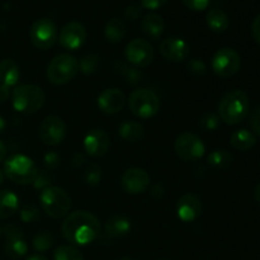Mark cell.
I'll use <instances>...</instances> for the list:
<instances>
[{"instance_id":"1","label":"cell","mask_w":260,"mask_h":260,"mask_svg":"<svg viewBox=\"0 0 260 260\" xmlns=\"http://www.w3.org/2000/svg\"><path fill=\"white\" fill-rule=\"evenodd\" d=\"M66 241L71 245L84 246L91 244L101 233V222L91 212L75 211L70 213L61 226Z\"/></svg>"},{"instance_id":"2","label":"cell","mask_w":260,"mask_h":260,"mask_svg":"<svg viewBox=\"0 0 260 260\" xmlns=\"http://www.w3.org/2000/svg\"><path fill=\"white\" fill-rule=\"evenodd\" d=\"M249 112V98L243 90L229 91L218 104V116L226 124H238Z\"/></svg>"},{"instance_id":"3","label":"cell","mask_w":260,"mask_h":260,"mask_svg":"<svg viewBox=\"0 0 260 260\" xmlns=\"http://www.w3.org/2000/svg\"><path fill=\"white\" fill-rule=\"evenodd\" d=\"M46 102L45 91L42 88L33 84L19 85L13 90V108L23 114H33L40 111Z\"/></svg>"},{"instance_id":"4","label":"cell","mask_w":260,"mask_h":260,"mask_svg":"<svg viewBox=\"0 0 260 260\" xmlns=\"http://www.w3.org/2000/svg\"><path fill=\"white\" fill-rule=\"evenodd\" d=\"M79 73V60L70 53H58L48 62L46 76L53 85H63Z\"/></svg>"},{"instance_id":"5","label":"cell","mask_w":260,"mask_h":260,"mask_svg":"<svg viewBox=\"0 0 260 260\" xmlns=\"http://www.w3.org/2000/svg\"><path fill=\"white\" fill-rule=\"evenodd\" d=\"M37 167L35 161L27 155L14 154L4 162V173L12 182L17 184H32L37 175Z\"/></svg>"},{"instance_id":"6","label":"cell","mask_w":260,"mask_h":260,"mask_svg":"<svg viewBox=\"0 0 260 260\" xmlns=\"http://www.w3.org/2000/svg\"><path fill=\"white\" fill-rule=\"evenodd\" d=\"M40 205L43 212L52 218H62L71 208V198L62 188L47 187L41 192Z\"/></svg>"},{"instance_id":"7","label":"cell","mask_w":260,"mask_h":260,"mask_svg":"<svg viewBox=\"0 0 260 260\" xmlns=\"http://www.w3.org/2000/svg\"><path fill=\"white\" fill-rule=\"evenodd\" d=\"M128 108L139 118H151L160 111V98L150 89H136L128 96Z\"/></svg>"},{"instance_id":"8","label":"cell","mask_w":260,"mask_h":260,"mask_svg":"<svg viewBox=\"0 0 260 260\" xmlns=\"http://www.w3.org/2000/svg\"><path fill=\"white\" fill-rule=\"evenodd\" d=\"M32 45L38 50H50L57 41V28L50 18H40L32 24L29 30Z\"/></svg>"},{"instance_id":"9","label":"cell","mask_w":260,"mask_h":260,"mask_svg":"<svg viewBox=\"0 0 260 260\" xmlns=\"http://www.w3.org/2000/svg\"><path fill=\"white\" fill-rule=\"evenodd\" d=\"M175 152L183 161H196L205 155L206 146L200 136L184 132L177 137L174 144Z\"/></svg>"},{"instance_id":"10","label":"cell","mask_w":260,"mask_h":260,"mask_svg":"<svg viewBox=\"0 0 260 260\" xmlns=\"http://www.w3.org/2000/svg\"><path fill=\"white\" fill-rule=\"evenodd\" d=\"M241 65L240 55L230 47H223L216 51L212 57L213 73L221 78H230L239 71Z\"/></svg>"},{"instance_id":"11","label":"cell","mask_w":260,"mask_h":260,"mask_svg":"<svg viewBox=\"0 0 260 260\" xmlns=\"http://www.w3.org/2000/svg\"><path fill=\"white\" fill-rule=\"evenodd\" d=\"M66 127L65 121L61 117L48 116L41 122L40 129H38V135L40 139L46 146H57L61 142L65 140L66 137Z\"/></svg>"},{"instance_id":"12","label":"cell","mask_w":260,"mask_h":260,"mask_svg":"<svg viewBox=\"0 0 260 260\" xmlns=\"http://www.w3.org/2000/svg\"><path fill=\"white\" fill-rule=\"evenodd\" d=\"M124 56L126 60L135 68H146L154 60L155 51L149 41L144 38H135L126 46Z\"/></svg>"},{"instance_id":"13","label":"cell","mask_w":260,"mask_h":260,"mask_svg":"<svg viewBox=\"0 0 260 260\" xmlns=\"http://www.w3.org/2000/svg\"><path fill=\"white\" fill-rule=\"evenodd\" d=\"M150 175L145 169L129 168L122 175L121 187L129 194H141L150 187Z\"/></svg>"},{"instance_id":"14","label":"cell","mask_w":260,"mask_h":260,"mask_svg":"<svg viewBox=\"0 0 260 260\" xmlns=\"http://www.w3.org/2000/svg\"><path fill=\"white\" fill-rule=\"evenodd\" d=\"M86 29L80 22H69L58 35V42L69 51H76L85 43Z\"/></svg>"},{"instance_id":"15","label":"cell","mask_w":260,"mask_h":260,"mask_svg":"<svg viewBox=\"0 0 260 260\" xmlns=\"http://www.w3.org/2000/svg\"><path fill=\"white\" fill-rule=\"evenodd\" d=\"M190 47L183 38L168 37L160 43V53L170 62H182L189 56Z\"/></svg>"},{"instance_id":"16","label":"cell","mask_w":260,"mask_h":260,"mask_svg":"<svg viewBox=\"0 0 260 260\" xmlns=\"http://www.w3.org/2000/svg\"><path fill=\"white\" fill-rule=\"evenodd\" d=\"M4 235L7 238L5 241V254L10 259L18 260L27 254L28 245L24 240L22 231L14 225H8L4 228Z\"/></svg>"},{"instance_id":"17","label":"cell","mask_w":260,"mask_h":260,"mask_svg":"<svg viewBox=\"0 0 260 260\" xmlns=\"http://www.w3.org/2000/svg\"><path fill=\"white\" fill-rule=\"evenodd\" d=\"M202 213V202L201 198L194 193H185L178 200L177 215L180 221L185 223L193 222Z\"/></svg>"},{"instance_id":"18","label":"cell","mask_w":260,"mask_h":260,"mask_svg":"<svg viewBox=\"0 0 260 260\" xmlns=\"http://www.w3.org/2000/svg\"><path fill=\"white\" fill-rule=\"evenodd\" d=\"M111 141L103 129L94 128L84 137V150L91 157H102L108 152Z\"/></svg>"},{"instance_id":"19","label":"cell","mask_w":260,"mask_h":260,"mask_svg":"<svg viewBox=\"0 0 260 260\" xmlns=\"http://www.w3.org/2000/svg\"><path fill=\"white\" fill-rule=\"evenodd\" d=\"M99 109L106 114H116L123 109L126 104V95L123 91L117 88H108L104 89L98 96Z\"/></svg>"},{"instance_id":"20","label":"cell","mask_w":260,"mask_h":260,"mask_svg":"<svg viewBox=\"0 0 260 260\" xmlns=\"http://www.w3.org/2000/svg\"><path fill=\"white\" fill-rule=\"evenodd\" d=\"M165 29L164 19L156 13H149L141 20V30L152 40H159Z\"/></svg>"},{"instance_id":"21","label":"cell","mask_w":260,"mask_h":260,"mask_svg":"<svg viewBox=\"0 0 260 260\" xmlns=\"http://www.w3.org/2000/svg\"><path fill=\"white\" fill-rule=\"evenodd\" d=\"M20 78V70L18 63L12 58H4L0 61V84L9 88L17 85Z\"/></svg>"},{"instance_id":"22","label":"cell","mask_w":260,"mask_h":260,"mask_svg":"<svg viewBox=\"0 0 260 260\" xmlns=\"http://www.w3.org/2000/svg\"><path fill=\"white\" fill-rule=\"evenodd\" d=\"M19 198L14 192L8 189L0 190V220H7L18 212Z\"/></svg>"},{"instance_id":"23","label":"cell","mask_w":260,"mask_h":260,"mask_svg":"<svg viewBox=\"0 0 260 260\" xmlns=\"http://www.w3.org/2000/svg\"><path fill=\"white\" fill-rule=\"evenodd\" d=\"M131 231V221L121 215L109 217L106 222V233L111 238H121Z\"/></svg>"},{"instance_id":"24","label":"cell","mask_w":260,"mask_h":260,"mask_svg":"<svg viewBox=\"0 0 260 260\" xmlns=\"http://www.w3.org/2000/svg\"><path fill=\"white\" fill-rule=\"evenodd\" d=\"M119 137L126 142H139L145 136L144 124L137 121H124L118 128Z\"/></svg>"},{"instance_id":"25","label":"cell","mask_w":260,"mask_h":260,"mask_svg":"<svg viewBox=\"0 0 260 260\" xmlns=\"http://www.w3.org/2000/svg\"><path fill=\"white\" fill-rule=\"evenodd\" d=\"M206 23L212 32L223 33L225 30H228L229 25H230V19L223 10L215 8L207 13Z\"/></svg>"},{"instance_id":"26","label":"cell","mask_w":260,"mask_h":260,"mask_svg":"<svg viewBox=\"0 0 260 260\" xmlns=\"http://www.w3.org/2000/svg\"><path fill=\"white\" fill-rule=\"evenodd\" d=\"M230 144L238 151L245 152L256 144V139L254 134H251L248 129H238L231 135Z\"/></svg>"},{"instance_id":"27","label":"cell","mask_w":260,"mask_h":260,"mask_svg":"<svg viewBox=\"0 0 260 260\" xmlns=\"http://www.w3.org/2000/svg\"><path fill=\"white\" fill-rule=\"evenodd\" d=\"M126 35V24L118 17H113L107 22L104 27V36L111 43H118Z\"/></svg>"},{"instance_id":"28","label":"cell","mask_w":260,"mask_h":260,"mask_svg":"<svg viewBox=\"0 0 260 260\" xmlns=\"http://www.w3.org/2000/svg\"><path fill=\"white\" fill-rule=\"evenodd\" d=\"M208 164L215 169H228L233 164V155L225 149L213 150L207 157Z\"/></svg>"},{"instance_id":"29","label":"cell","mask_w":260,"mask_h":260,"mask_svg":"<svg viewBox=\"0 0 260 260\" xmlns=\"http://www.w3.org/2000/svg\"><path fill=\"white\" fill-rule=\"evenodd\" d=\"M114 71L124 76L127 83L131 84V85H136L142 80V73L139 69L135 68V66H128L127 63L122 62V61H117L114 63Z\"/></svg>"},{"instance_id":"30","label":"cell","mask_w":260,"mask_h":260,"mask_svg":"<svg viewBox=\"0 0 260 260\" xmlns=\"http://www.w3.org/2000/svg\"><path fill=\"white\" fill-rule=\"evenodd\" d=\"M101 65V57L96 53H86L79 61V70L84 75H93Z\"/></svg>"},{"instance_id":"31","label":"cell","mask_w":260,"mask_h":260,"mask_svg":"<svg viewBox=\"0 0 260 260\" xmlns=\"http://www.w3.org/2000/svg\"><path fill=\"white\" fill-rule=\"evenodd\" d=\"M53 260H84V256L74 245H60L53 251Z\"/></svg>"},{"instance_id":"32","label":"cell","mask_w":260,"mask_h":260,"mask_svg":"<svg viewBox=\"0 0 260 260\" xmlns=\"http://www.w3.org/2000/svg\"><path fill=\"white\" fill-rule=\"evenodd\" d=\"M33 248L38 253H45V251L50 250L53 246L55 243V239H53L52 234L48 233V231H41L37 235L33 238Z\"/></svg>"},{"instance_id":"33","label":"cell","mask_w":260,"mask_h":260,"mask_svg":"<svg viewBox=\"0 0 260 260\" xmlns=\"http://www.w3.org/2000/svg\"><path fill=\"white\" fill-rule=\"evenodd\" d=\"M84 178H85L86 184L89 185H98L102 180V168L101 165L96 164V162H90L88 165L85 170V174H84Z\"/></svg>"},{"instance_id":"34","label":"cell","mask_w":260,"mask_h":260,"mask_svg":"<svg viewBox=\"0 0 260 260\" xmlns=\"http://www.w3.org/2000/svg\"><path fill=\"white\" fill-rule=\"evenodd\" d=\"M19 216L20 220L24 223H35L40 220L41 213L40 210L35 205H30L29 203V205H25L20 208Z\"/></svg>"},{"instance_id":"35","label":"cell","mask_w":260,"mask_h":260,"mask_svg":"<svg viewBox=\"0 0 260 260\" xmlns=\"http://www.w3.org/2000/svg\"><path fill=\"white\" fill-rule=\"evenodd\" d=\"M221 124V118L218 114L212 113V112H208V113L203 114L200 119V126L202 127L206 131H215L220 127Z\"/></svg>"},{"instance_id":"36","label":"cell","mask_w":260,"mask_h":260,"mask_svg":"<svg viewBox=\"0 0 260 260\" xmlns=\"http://www.w3.org/2000/svg\"><path fill=\"white\" fill-rule=\"evenodd\" d=\"M187 69L196 76H203L207 71V66L201 58H190L187 62Z\"/></svg>"},{"instance_id":"37","label":"cell","mask_w":260,"mask_h":260,"mask_svg":"<svg viewBox=\"0 0 260 260\" xmlns=\"http://www.w3.org/2000/svg\"><path fill=\"white\" fill-rule=\"evenodd\" d=\"M33 187L36 189H45V188L50 187L51 184V177L47 172L45 170H38L37 175H36L35 180H33Z\"/></svg>"},{"instance_id":"38","label":"cell","mask_w":260,"mask_h":260,"mask_svg":"<svg viewBox=\"0 0 260 260\" xmlns=\"http://www.w3.org/2000/svg\"><path fill=\"white\" fill-rule=\"evenodd\" d=\"M43 161H45V165L47 169L55 170L60 167L61 164V156L58 152L56 151H48L47 154L43 157Z\"/></svg>"},{"instance_id":"39","label":"cell","mask_w":260,"mask_h":260,"mask_svg":"<svg viewBox=\"0 0 260 260\" xmlns=\"http://www.w3.org/2000/svg\"><path fill=\"white\" fill-rule=\"evenodd\" d=\"M211 0H183V4L190 10H194V12H201V10H205L206 8L210 5Z\"/></svg>"},{"instance_id":"40","label":"cell","mask_w":260,"mask_h":260,"mask_svg":"<svg viewBox=\"0 0 260 260\" xmlns=\"http://www.w3.org/2000/svg\"><path fill=\"white\" fill-rule=\"evenodd\" d=\"M141 13H142V5L134 3V4H129L128 7L126 8V10H124V17L128 18V19L131 20H135L141 15Z\"/></svg>"},{"instance_id":"41","label":"cell","mask_w":260,"mask_h":260,"mask_svg":"<svg viewBox=\"0 0 260 260\" xmlns=\"http://www.w3.org/2000/svg\"><path fill=\"white\" fill-rule=\"evenodd\" d=\"M250 127L251 129H253L254 134L256 135V136L260 137V106L256 107L255 109H254L253 114H251L250 117Z\"/></svg>"},{"instance_id":"42","label":"cell","mask_w":260,"mask_h":260,"mask_svg":"<svg viewBox=\"0 0 260 260\" xmlns=\"http://www.w3.org/2000/svg\"><path fill=\"white\" fill-rule=\"evenodd\" d=\"M167 2L168 0H141V5L145 9L155 10L161 8L164 4H167Z\"/></svg>"},{"instance_id":"43","label":"cell","mask_w":260,"mask_h":260,"mask_svg":"<svg viewBox=\"0 0 260 260\" xmlns=\"http://www.w3.org/2000/svg\"><path fill=\"white\" fill-rule=\"evenodd\" d=\"M251 35H253V38L255 40V42L260 45V14L256 15L253 24H251Z\"/></svg>"},{"instance_id":"44","label":"cell","mask_w":260,"mask_h":260,"mask_svg":"<svg viewBox=\"0 0 260 260\" xmlns=\"http://www.w3.org/2000/svg\"><path fill=\"white\" fill-rule=\"evenodd\" d=\"M84 162H85V155H84L83 152H76L73 156V159H71V165H73L74 168L81 167Z\"/></svg>"},{"instance_id":"45","label":"cell","mask_w":260,"mask_h":260,"mask_svg":"<svg viewBox=\"0 0 260 260\" xmlns=\"http://www.w3.org/2000/svg\"><path fill=\"white\" fill-rule=\"evenodd\" d=\"M10 96V88L7 85L0 84V103H4Z\"/></svg>"},{"instance_id":"46","label":"cell","mask_w":260,"mask_h":260,"mask_svg":"<svg viewBox=\"0 0 260 260\" xmlns=\"http://www.w3.org/2000/svg\"><path fill=\"white\" fill-rule=\"evenodd\" d=\"M151 196L155 198V200H159V198H161L162 196H164V188H162V185H160V184L154 185V187L151 188Z\"/></svg>"},{"instance_id":"47","label":"cell","mask_w":260,"mask_h":260,"mask_svg":"<svg viewBox=\"0 0 260 260\" xmlns=\"http://www.w3.org/2000/svg\"><path fill=\"white\" fill-rule=\"evenodd\" d=\"M5 156H7V146L0 141V162L5 159Z\"/></svg>"},{"instance_id":"48","label":"cell","mask_w":260,"mask_h":260,"mask_svg":"<svg viewBox=\"0 0 260 260\" xmlns=\"http://www.w3.org/2000/svg\"><path fill=\"white\" fill-rule=\"evenodd\" d=\"M254 200L260 205V183L256 185L255 189H254Z\"/></svg>"},{"instance_id":"49","label":"cell","mask_w":260,"mask_h":260,"mask_svg":"<svg viewBox=\"0 0 260 260\" xmlns=\"http://www.w3.org/2000/svg\"><path fill=\"white\" fill-rule=\"evenodd\" d=\"M27 260H48V259L46 258V256H43V255H40V254H36V255H32V256H29V258H28Z\"/></svg>"},{"instance_id":"50","label":"cell","mask_w":260,"mask_h":260,"mask_svg":"<svg viewBox=\"0 0 260 260\" xmlns=\"http://www.w3.org/2000/svg\"><path fill=\"white\" fill-rule=\"evenodd\" d=\"M5 126H7V123H5V119L0 116V134H3V131L5 129Z\"/></svg>"},{"instance_id":"51","label":"cell","mask_w":260,"mask_h":260,"mask_svg":"<svg viewBox=\"0 0 260 260\" xmlns=\"http://www.w3.org/2000/svg\"><path fill=\"white\" fill-rule=\"evenodd\" d=\"M3 180H4V173H3L2 170H0V184H2V183H3Z\"/></svg>"},{"instance_id":"52","label":"cell","mask_w":260,"mask_h":260,"mask_svg":"<svg viewBox=\"0 0 260 260\" xmlns=\"http://www.w3.org/2000/svg\"><path fill=\"white\" fill-rule=\"evenodd\" d=\"M118 260H134V259L129 258V256H122V258H119Z\"/></svg>"},{"instance_id":"53","label":"cell","mask_w":260,"mask_h":260,"mask_svg":"<svg viewBox=\"0 0 260 260\" xmlns=\"http://www.w3.org/2000/svg\"><path fill=\"white\" fill-rule=\"evenodd\" d=\"M0 235H2V229H0Z\"/></svg>"},{"instance_id":"54","label":"cell","mask_w":260,"mask_h":260,"mask_svg":"<svg viewBox=\"0 0 260 260\" xmlns=\"http://www.w3.org/2000/svg\"><path fill=\"white\" fill-rule=\"evenodd\" d=\"M161 260H169V259H161Z\"/></svg>"}]
</instances>
